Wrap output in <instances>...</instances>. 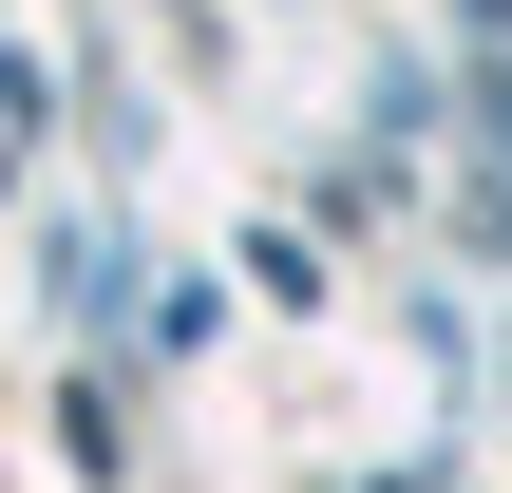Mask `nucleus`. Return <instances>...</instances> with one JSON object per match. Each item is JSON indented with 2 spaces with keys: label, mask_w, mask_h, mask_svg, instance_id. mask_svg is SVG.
Instances as JSON below:
<instances>
[{
  "label": "nucleus",
  "mask_w": 512,
  "mask_h": 493,
  "mask_svg": "<svg viewBox=\"0 0 512 493\" xmlns=\"http://www.w3.org/2000/svg\"><path fill=\"white\" fill-rule=\"evenodd\" d=\"M494 133H512V57H494Z\"/></svg>",
  "instance_id": "f257e3e1"
}]
</instances>
